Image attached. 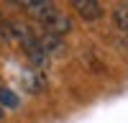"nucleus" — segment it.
<instances>
[{
  "instance_id": "obj_1",
  "label": "nucleus",
  "mask_w": 128,
  "mask_h": 123,
  "mask_svg": "<svg viewBox=\"0 0 128 123\" xmlns=\"http://www.w3.org/2000/svg\"><path fill=\"white\" fill-rule=\"evenodd\" d=\"M72 10L77 13L80 18H84L87 23H95V20L102 18V3L98 0H72Z\"/></svg>"
},
{
  "instance_id": "obj_2",
  "label": "nucleus",
  "mask_w": 128,
  "mask_h": 123,
  "mask_svg": "<svg viewBox=\"0 0 128 123\" xmlns=\"http://www.w3.org/2000/svg\"><path fill=\"white\" fill-rule=\"evenodd\" d=\"M18 5H23L28 13L41 23V26H44L46 20L56 13V5H54V3H49V0H28V3H18Z\"/></svg>"
},
{
  "instance_id": "obj_3",
  "label": "nucleus",
  "mask_w": 128,
  "mask_h": 123,
  "mask_svg": "<svg viewBox=\"0 0 128 123\" xmlns=\"http://www.w3.org/2000/svg\"><path fill=\"white\" fill-rule=\"evenodd\" d=\"M44 28H46V34H54V36H59V38H62L64 34H69V31H72V20L64 16L62 10H56V13L51 16L46 23H44Z\"/></svg>"
},
{
  "instance_id": "obj_4",
  "label": "nucleus",
  "mask_w": 128,
  "mask_h": 123,
  "mask_svg": "<svg viewBox=\"0 0 128 123\" xmlns=\"http://www.w3.org/2000/svg\"><path fill=\"white\" fill-rule=\"evenodd\" d=\"M38 44H41V49H44L46 56H51V54H64V41H62L59 36H54V34H44V36L38 38Z\"/></svg>"
},
{
  "instance_id": "obj_5",
  "label": "nucleus",
  "mask_w": 128,
  "mask_h": 123,
  "mask_svg": "<svg viewBox=\"0 0 128 123\" xmlns=\"http://www.w3.org/2000/svg\"><path fill=\"white\" fill-rule=\"evenodd\" d=\"M113 23L118 31H126L128 34V3H118L113 8Z\"/></svg>"
},
{
  "instance_id": "obj_6",
  "label": "nucleus",
  "mask_w": 128,
  "mask_h": 123,
  "mask_svg": "<svg viewBox=\"0 0 128 123\" xmlns=\"http://www.w3.org/2000/svg\"><path fill=\"white\" fill-rule=\"evenodd\" d=\"M0 108H18V95L8 87H0Z\"/></svg>"
},
{
  "instance_id": "obj_7",
  "label": "nucleus",
  "mask_w": 128,
  "mask_h": 123,
  "mask_svg": "<svg viewBox=\"0 0 128 123\" xmlns=\"http://www.w3.org/2000/svg\"><path fill=\"white\" fill-rule=\"evenodd\" d=\"M0 34H5V18H3V13H0Z\"/></svg>"
}]
</instances>
